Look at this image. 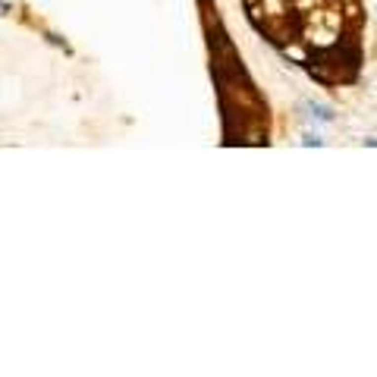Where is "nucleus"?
<instances>
[{
  "instance_id": "1",
  "label": "nucleus",
  "mask_w": 377,
  "mask_h": 377,
  "mask_svg": "<svg viewBox=\"0 0 377 377\" xmlns=\"http://www.w3.org/2000/svg\"><path fill=\"white\" fill-rule=\"evenodd\" d=\"M308 110H311V116L321 119V123H333V110H330L327 104H314V101H311V104H308Z\"/></svg>"
},
{
  "instance_id": "2",
  "label": "nucleus",
  "mask_w": 377,
  "mask_h": 377,
  "mask_svg": "<svg viewBox=\"0 0 377 377\" xmlns=\"http://www.w3.org/2000/svg\"><path fill=\"white\" fill-rule=\"evenodd\" d=\"M302 145H305V148H311V145H314V148H321V145H324V139H318V135H305V139H302Z\"/></svg>"
},
{
  "instance_id": "3",
  "label": "nucleus",
  "mask_w": 377,
  "mask_h": 377,
  "mask_svg": "<svg viewBox=\"0 0 377 377\" xmlns=\"http://www.w3.org/2000/svg\"><path fill=\"white\" fill-rule=\"evenodd\" d=\"M365 145H371V148H377V139H365Z\"/></svg>"
}]
</instances>
